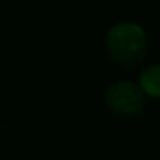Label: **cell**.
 <instances>
[{
    "label": "cell",
    "instance_id": "cell-1",
    "mask_svg": "<svg viewBox=\"0 0 160 160\" xmlns=\"http://www.w3.org/2000/svg\"><path fill=\"white\" fill-rule=\"evenodd\" d=\"M110 59L121 67H136L146 55V35L138 24L122 22L107 33L105 38Z\"/></svg>",
    "mask_w": 160,
    "mask_h": 160
},
{
    "label": "cell",
    "instance_id": "cell-2",
    "mask_svg": "<svg viewBox=\"0 0 160 160\" xmlns=\"http://www.w3.org/2000/svg\"><path fill=\"white\" fill-rule=\"evenodd\" d=\"M107 105L121 115H134L145 105V91L131 81H119L108 88Z\"/></svg>",
    "mask_w": 160,
    "mask_h": 160
},
{
    "label": "cell",
    "instance_id": "cell-3",
    "mask_svg": "<svg viewBox=\"0 0 160 160\" xmlns=\"http://www.w3.org/2000/svg\"><path fill=\"white\" fill-rule=\"evenodd\" d=\"M139 86L146 95L160 98V66H150L139 76Z\"/></svg>",
    "mask_w": 160,
    "mask_h": 160
}]
</instances>
